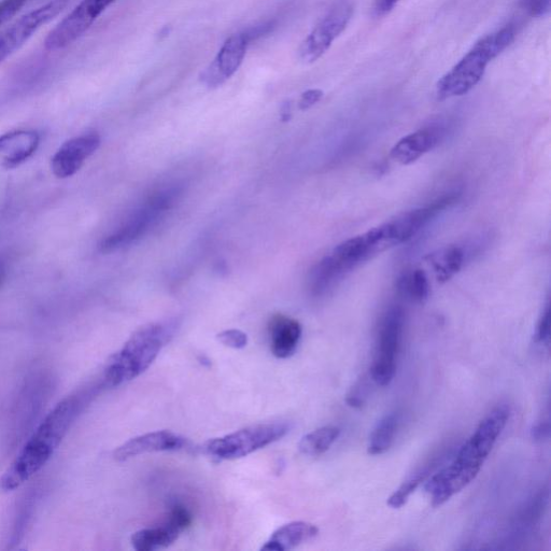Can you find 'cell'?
<instances>
[{
  "mask_svg": "<svg viewBox=\"0 0 551 551\" xmlns=\"http://www.w3.org/2000/svg\"><path fill=\"white\" fill-rule=\"evenodd\" d=\"M98 387L80 390L56 405L27 437L3 477L0 489L17 490L44 468L62 444L75 420L92 400Z\"/></svg>",
  "mask_w": 551,
  "mask_h": 551,
  "instance_id": "cell-1",
  "label": "cell"
},
{
  "mask_svg": "<svg viewBox=\"0 0 551 551\" xmlns=\"http://www.w3.org/2000/svg\"><path fill=\"white\" fill-rule=\"evenodd\" d=\"M510 418V409L502 405L479 423L456 456L426 483L433 506H441L469 486L477 477Z\"/></svg>",
  "mask_w": 551,
  "mask_h": 551,
  "instance_id": "cell-2",
  "label": "cell"
},
{
  "mask_svg": "<svg viewBox=\"0 0 551 551\" xmlns=\"http://www.w3.org/2000/svg\"><path fill=\"white\" fill-rule=\"evenodd\" d=\"M180 327L178 319L152 322L137 330L107 363L103 385L119 387L145 373Z\"/></svg>",
  "mask_w": 551,
  "mask_h": 551,
  "instance_id": "cell-3",
  "label": "cell"
},
{
  "mask_svg": "<svg viewBox=\"0 0 551 551\" xmlns=\"http://www.w3.org/2000/svg\"><path fill=\"white\" fill-rule=\"evenodd\" d=\"M515 38L516 28L507 25L477 41L475 46L437 82V100H450L472 91L483 80L489 63L510 47Z\"/></svg>",
  "mask_w": 551,
  "mask_h": 551,
  "instance_id": "cell-4",
  "label": "cell"
},
{
  "mask_svg": "<svg viewBox=\"0 0 551 551\" xmlns=\"http://www.w3.org/2000/svg\"><path fill=\"white\" fill-rule=\"evenodd\" d=\"M54 379L50 372L36 370L24 379L8 418V449L23 444L36 428L42 412L52 397Z\"/></svg>",
  "mask_w": 551,
  "mask_h": 551,
  "instance_id": "cell-5",
  "label": "cell"
},
{
  "mask_svg": "<svg viewBox=\"0 0 551 551\" xmlns=\"http://www.w3.org/2000/svg\"><path fill=\"white\" fill-rule=\"evenodd\" d=\"M290 431L287 423L274 422L248 427L204 444L206 455L217 460H236L278 442Z\"/></svg>",
  "mask_w": 551,
  "mask_h": 551,
  "instance_id": "cell-6",
  "label": "cell"
},
{
  "mask_svg": "<svg viewBox=\"0 0 551 551\" xmlns=\"http://www.w3.org/2000/svg\"><path fill=\"white\" fill-rule=\"evenodd\" d=\"M404 314L400 307H391L381 320L371 377L380 387L390 385L397 372L402 342Z\"/></svg>",
  "mask_w": 551,
  "mask_h": 551,
  "instance_id": "cell-7",
  "label": "cell"
},
{
  "mask_svg": "<svg viewBox=\"0 0 551 551\" xmlns=\"http://www.w3.org/2000/svg\"><path fill=\"white\" fill-rule=\"evenodd\" d=\"M176 191L161 192L152 197L143 208L136 211L120 228L107 236L100 245L104 253L119 250L136 242L143 236L166 209L171 207Z\"/></svg>",
  "mask_w": 551,
  "mask_h": 551,
  "instance_id": "cell-8",
  "label": "cell"
},
{
  "mask_svg": "<svg viewBox=\"0 0 551 551\" xmlns=\"http://www.w3.org/2000/svg\"><path fill=\"white\" fill-rule=\"evenodd\" d=\"M352 14L353 6L347 0L335 5L303 41L299 51L300 59L306 64H313L321 59L346 30Z\"/></svg>",
  "mask_w": 551,
  "mask_h": 551,
  "instance_id": "cell-9",
  "label": "cell"
},
{
  "mask_svg": "<svg viewBox=\"0 0 551 551\" xmlns=\"http://www.w3.org/2000/svg\"><path fill=\"white\" fill-rule=\"evenodd\" d=\"M116 0H82L68 16L54 28L45 40L48 51L63 50L87 33L101 14Z\"/></svg>",
  "mask_w": 551,
  "mask_h": 551,
  "instance_id": "cell-10",
  "label": "cell"
},
{
  "mask_svg": "<svg viewBox=\"0 0 551 551\" xmlns=\"http://www.w3.org/2000/svg\"><path fill=\"white\" fill-rule=\"evenodd\" d=\"M68 2L69 0H51L50 3L25 14L7 30L0 33V64L24 46L40 27L58 17Z\"/></svg>",
  "mask_w": 551,
  "mask_h": 551,
  "instance_id": "cell-11",
  "label": "cell"
},
{
  "mask_svg": "<svg viewBox=\"0 0 551 551\" xmlns=\"http://www.w3.org/2000/svg\"><path fill=\"white\" fill-rule=\"evenodd\" d=\"M459 199L458 193L442 196L441 199L425 206L407 211L397 218L383 224L392 247L408 242L443 210L454 205Z\"/></svg>",
  "mask_w": 551,
  "mask_h": 551,
  "instance_id": "cell-12",
  "label": "cell"
},
{
  "mask_svg": "<svg viewBox=\"0 0 551 551\" xmlns=\"http://www.w3.org/2000/svg\"><path fill=\"white\" fill-rule=\"evenodd\" d=\"M248 44L245 34L233 35L226 40L215 60L201 74L204 86L217 89L230 80L242 66Z\"/></svg>",
  "mask_w": 551,
  "mask_h": 551,
  "instance_id": "cell-13",
  "label": "cell"
},
{
  "mask_svg": "<svg viewBox=\"0 0 551 551\" xmlns=\"http://www.w3.org/2000/svg\"><path fill=\"white\" fill-rule=\"evenodd\" d=\"M101 136L89 133L69 139L53 155L51 169L60 179L76 175L84 163L101 147Z\"/></svg>",
  "mask_w": 551,
  "mask_h": 551,
  "instance_id": "cell-14",
  "label": "cell"
},
{
  "mask_svg": "<svg viewBox=\"0 0 551 551\" xmlns=\"http://www.w3.org/2000/svg\"><path fill=\"white\" fill-rule=\"evenodd\" d=\"M188 446L189 441L186 437L172 431H155L127 441L113 452V458L118 462H124L150 452L177 451Z\"/></svg>",
  "mask_w": 551,
  "mask_h": 551,
  "instance_id": "cell-15",
  "label": "cell"
},
{
  "mask_svg": "<svg viewBox=\"0 0 551 551\" xmlns=\"http://www.w3.org/2000/svg\"><path fill=\"white\" fill-rule=\"evenodd\" d=\"M443 136V127H425L399 140L391 150V158L401 165L413 164L439 145Z\"/></svg>",
  "mask_w": 551,
  "mask_h": 551,
  "instance_id": "cell-16",
  "label": "cell"
},
{
  "mask_svg": "<svg viewBox=\"0 0 551 551\" xmlns=\"http://www.w3.org/2000/svg\"><path fill=\"white\" fill-rule=\"evenodd\" d=\"M40 145L33 130H17L0 136V167L16 168L31 159Z\"/></svg>",
  "mask_w": 551,
  "mask_h": 551,
  "instance_id": "cell-17",
  "label": "cell"
},
{
  "mask_svg": "<svg viewBox=\"0 0 551 551\" xmlns=\"http://www.w3.org/2000/svg\"><path fill=\"white\" fill-rule=\"evenodd\" d=\"M268 331L271 337V350L278 359H288L298 349L302 337V326L299 321L284 315L274 316Z\"/></svg>",
  "mask_w": 551,
  "mask_h": 551,
  "instance_id": "cell-18",
  "label": "cell"
},
{
  "mask_svg": "<svg viewBox=\"0 0 551 551\" xmlns=\"http://www.w3.org/2000/svg\"><path fill=\"white\" fill-rule=\"evenodd\" d=\"M319 529L309 522L294 521L277 529L263 546L262 550L286 551L314 540Z\"/></svg>",
  "mask_w": 551,
  "mask_h": 551,
  "instance_id": "cell-19",
  "label": "cell"
},
{
  "mask_svg": "<svg viewBox=\"0 0 551 551\" xmlns=\"http://www.w3.org/2000/svg\"><path fill=\"white\" fill-rule=\"evenodd\" d=\"M465 257V251L460 246H447L430 253L427 261L436 280L445 284L461 271Z\"/></svg>",
  "mask_w": 551,
  "mask_h": 551,
  "instance_id": "cell-20",
  "label": "cell"
},
{
  "mask_svg": "<svg viewBox=\"0 0 551 551\" xmlns=\"http://www.w3.org/2000/svg\"><path fill=\"white\" fill-rule=\"evenodd\" d=\"M445 455L435 456L420 466L413 474L409 475L401 487L395 491L388 500V505L395 510L403 507L412 494L440 468L444 463Z\"/></svg>",
  "mask_w": 551,
  "mask_h": 551,
  "instance_id": "cell-21",
  "label": "cell"
},
{
  "mask_svg": "<svg viewBox=\"0 0 551 551\" xmlns=\"http://www.w3.org/2000/svg\"><path fill=\"white\" fill-rule=\"evenodd\" d=\"M181 532L164 524L155 528L139 530L132 535L131 543L135 550L154 551L173 545L180 536Z\"/></svg>",
  "mask_w": 551,
  "mask_h": 551,
  "instance_id": "cell-22",
  "label": "cell"
},
{
  "mask_svg": "<svg viewBox=\"0 0 551 551\" xmlns=\"http://www.w3.org/2000/svg\"><path fill=\"white\" fill-rule=\"evenodd\" d=\"M401 416L397 412L387 414L373 430L367 451L372 456H380L392 447L400 428Z\"/></svg>",
  "mask_w": 551,
  "mask_h": 551,
  "instance_id": "cell-23",
  "label": "cell"
},
{
  "mask_svg": "<svg viewBox=\"0 0 551 551\" xmlns=\"http://www.w3.org/2000/svg\"><path fill=\"white\" fill-rule=\"evenodd\" d=\"M341 429L335 426L322 427L308 433L299 444L302 454L317 457L327 452L341 435Z\"/></svg>",
  "mask_w": 551,
  "mask_h": 551,
  "instance_id": "cell-24",
  "label": "cell"
},
{
  "mask_svg": "<svg viewBox=\"0 0 551 551\" xmlns=\"http://www.w3.org/2000/svg\"><path fill=\"white\" fill-rule=\"evenodd\" d=\"M398 290L404 298L415 303H425L429 299L431 287L429 278L421 270L408 271L398 281Z\"/></svg>",
  "mask_w": 551,
  "mask_h": 551,
  "instance_id": "cell-25",
  "label": "cell"
},
{
  "mask_svg": "<svg viewBox=\"0 0 551 551\" xmlns=\"http://www.w3.org/2000/svg\"><path fill=\"white\" fill-rule=\"evenodd\" d=\"M192 520L193 517L188 508L183 505L176 504L171 508V510H169L165 521L168 525H171L182 533L192 525Z\"/></svg>",
  "mask_w": 551,
  "mask_h": 551,
  "instance_id": "cell-26",
  "label": "cell"
},
{
  "mask_svg": "<svg viewBox=\"0 0 551 551\" xmlns=\"http://www.w3.org/2000/svg\"><path fill=\"white\" fill-rule=\"evenodd\" d=\"M218 339L221 344L233 349H243L248 344V336L240 330H226L218 334Z\"/></svg>",
  "mask_w": 551,
  "mask_h": 551,
  "instance_id": "cell-27",
  "label": "cell"
},
{
  "mask_svg": "<svg viewBox=\"0 0 551 551\" xmlns=\"http://www.w3.org/2000/svg\"><path fill=\"white\" fill-rule=\"evenodd\" d=\"M26 3L27 0H0V26L16 16Z\"/></svg>",
  "mask_w": 551,
  "mask_h": 551,
  "instance_id": "cell-28",
  "label": "cell"
},
{
  "mask_svg": "<svg viewBox=\"0 0 551 551\" xmlns=\"http://www.w3.org/2000/svg\"><path fill=\"white\" fill-rule=\"evenodd\" d=\"M550 341V307L546 306L535 332V342L548 346Z\"/></svg>",
  "mask_w": 551,
  "mask_h": 551,
  "instance_id": "cell-29",
  "label": "cell"
},
{
  "mask_svg": "<svg viewBox=\"0 0 551 551\" xmlns=\"http://www.w3.org/2000/svg\"><path fill=\"white\" fill-rule=\"evenodd\" d=\"M526 7L532 17H545L550 12L551 0H526Z\"/></svg>",
  "mask_w": 551,
  "mask_h": 551,
  "instance_id": "cell-30",
  "label": "cell"
},
{
  "mask_svg": "<svg viewBox=\"0 0 551 551\" xmlns=\"http://www.w3.org/2000/svg\"><path fill=\"white\" fill-rule=\"evenodd\" d=\"M323 96H324L323 91L319 89L307 90L301 96L299 108L301 110H307L309 108H312L322 100Z\"/></svg>",
  "mask_w": 551,
  "mask_h": 551,
  "instance_id": "cell-31",
  "label": "cell"
},
{
  "mask_svg": "<svg viewBox=\"0 0 551 551\" xmlns=\"http://www.w3.org/2000/svg\"><path fill=\"white\" fill-rule=\"evenodd\" d=\"M400 2L401 0H375L374 12L376 16H385Z\"/></svg>",
  "mask_w": 551,
  "mask_h": 551,
  "instance_id": "cell-32",
  "label": "cell"
},
{
  "mask_svg": "<svg viewBox=\"0 0 551 551\" xmlns=\"http://www.w3.org/2000/svg\"><path fill=\"white\" fill-rule=\"evenodd\" d=\"M548 435H549L548 422L540 423V425L534 427L532 431V436H533V439L535 440H539V441L545 440Z\"/></svg>",
  "mask_w": 551,
  "mask_h": 551,
  "instance_id": "cell-33",
  "label": "cell"
},
{
  "mask_svg": "<svg viewBox=\"0 0 551 551\" xmlns=\"http://www.w3.org/2000/svg\"><path fill=\"white\" fill-rule=\"evenodd\" d=\"M291 116H292L291 103L288 102L281 109V120L284 122H287L291 119Z\"/></svg>",
  "mask_w": 551,
  "mask_h": 551,
  "instance_id": "cell-34",
  "label": "cell"
},
{
  "mask_svg": "<svg viewBox=\"0 0 551 551\" xmlns=\"http://www.w3.org/2000/svg\"><path fill=\"white\" fill-rule=\"evenodd\" d=\"M4 278V268L2 265H0V281H2Z\"/></svg>",
  "mask_w": 551,
  "mask_h": 551,
  "instance_id": "cell-35",
  "label": "cell"
}]
</instances>
